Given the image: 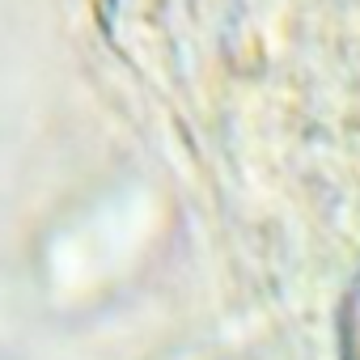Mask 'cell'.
<instances>
[{"instance_id": "obj_1", "label": "cell", "mask_w": 360, "mask_h": 360, "mask_svg": "<svg viewBox=\"0 0 360 360\" xmlns=\"http://www.w3.org/2000/svg\"><path fill=\"white\" fill-rule=\"evenodd\" d=\"M356 318H360V309H356ZM352 360H360V330L352 335Z\"/></svg>"}]
</instances>
